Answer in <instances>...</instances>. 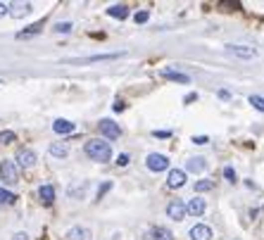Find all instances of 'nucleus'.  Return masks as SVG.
I'll use <instances>...</instances> for the list:
<instances>
[{
	"label": "nucleus",
	"mask_w": 264,
	"mask_h": 240,
	"mask_svg": "<svg viewBox=\"0 0 264 240\" xmlns=\"http://www.w3.org/2000/svg\"><path fill=\"white\" fill-rule=\"evenodd\" d=\"M84 150L95 162H110V157H112V148L107 141H88Z\"/></svg>",
	"instance_id": "nucleus-1"
},
{
	"label": "nucleus",
	"mask_w": 264,
	"mask_h": 240,
	"mask_svg": "<svg viewBox=\"0 0 264 240\" xmlns=\"http://www.w3.org/2000/svg\"><path fill=\"white\" fill-rule=\"evenodd\" d=\"M0 176H2V181L12 186V183H17L19 181V169H17V164L12 162V160H2L0 162Z\"/></svg>",
	"instance_id": "nucleus-2"
},
{
	"label": "nucleus",
	"mask_w": 264,
	"mask_h": 240,
	"mask_svg": "<svg viewBox=\"0 0 264 240\" xmlns=\"http://www.w3.org/2000/svg\"><path fill=\"white\" fill-rule=\"evenodd\" d=\"M98 131L105 136V138H110V141H117L121 136V129L114 124V121H110V119H100V124H98Z\"/></svg>",
	"instance_id": "nucleus-3"
},
{
	"label": "nucleus",
	"mask_w": 264,
	"mask_h": 240,
	"mask_svg": "<svg viewBox=\"0 0 264 240\" xmlns=\"http://www.w3.org/2000/svg\"><path fill=\"white\" fill-rule=\"evenodd\" d=\"M167 217L174 219V221H183V219H186V205H183L181 200L169 202V205H167Z\"/></svg>",
	"instance_id": "nucleus-4"
},
{
	"label": "nucleus",
	"mask_w": 264,
	"mask_h": 240,
	"mask_svg": "<svg viewBox=\"0 0 264 240\" xmlns=\"http://www.w3.org/2000/svg\"><path fill=\"white\" fill-rule=\"evenodd\" d=\"M145 164H148V169H150V171H165L167 166H169V160H167L165 155L153 153V155H148Z\"/></svg>",
	"instance_id": "nucleus-5"
},
{
	"label": "nucleus",
	"mask_w": 264,
	"mask_h": 240,
	"mask_svg": "<svg viewBox=\"0 0 264 240\" xmlns=\"http://www.w3.org/2000/svg\"><path fill=\"white\" fill-rule=\"evenodd\" d=\"M7 12L14 19H22V17H26L31 12V2H12V5H7Z\"/></svg>",
	"instance_id": "nucleus-6"
},
{
	"label": "nucleus",
	"mask_w": 264,
	"mask_h": 240,
	"mask_svg": "<svg viewBox=\"0 0 264 240\" xmlns=\"http://www.w3.org/2000/svg\"><path fill=\"white\" fill-rule=\"evenodd\" d=\"M17 164L24 166V169H31L33 164H36V153H33V150H26V148L19 150V153H17Z\"/></svg>",
	"instance_id": "nucleus-7"
},
{
	"label": "nucleus",
	"mask_w": 264,
	"mask_h": 240,
	"mask_svg": "<svg viewBox=\"0 0 264 240\" xmlns=\"http://www.w3.org/2000/svg\"><path fill=\"white\" fill-rule=\"evenodd\" d=\"M186 214H190V217H202V214H205V200H202V197H193L186 205Z\"/></svg>",
	"instance_id": "nucleus-8"
},
{
	"label": "nucleus",
	"mask_w": 264,
	"mask_h": 240,
	"mask_svg": "<svg viewBox=\"0 0 264 240\" xmlns=\"http://www.w3.org/2000/svg\"><path fill=\"white\" fill-rule=\"evenodd\" d=\"M183 183H186V171L172 169V171H169V178H167V186L169 188H181Z\"/></svg>",
	"instance_id": "nucleus-9"
},
{
	"label": "nucleus",
	"mask_w": 264,
	"mask_h": 240,
	"mask_svg": "<svg viewBox=\"0 0 264 240\" xmlns=\"http://www.w3.org/2000/svg\"><path fill=\"white\" fill-rule=\"evenodd\" d=\"M190 240H212V229L205 224H198L190 229Z\"/></svg>",
	"instance_id": "nucleus-10"
},
{
	"label": "nucleus",
	"mask_w": 264,
	"mask_h": 240,
	"mask_svg": "<svg viewBox=\"0 0 264 240\" xmlns=\"http://www.w3.org/2000/svg\"><path fill=\"white\" fill-rule=\"evenodd\" d=\"M38 197L43 205H53L55 202V188L53 186H41L38 188Z\"/></svg>",
	"instance_id": "nucleus-11"
},
{
	"label": "nucleus",
	"mask_w": 264,
	"mask_h": 240,
	"mask_svg": "<svg viewBox=\"0 0 264 240\" xmlns=\"http://www.w3.org/2000/svg\"><path fill=\"white\" fill-rule=\"evenodd\" d=\"M162 77L169 79V81H176V83H188V81H190L186 74H181V72H176V69H162Z\"/></svg>",
	"instance_id": "nucleus-12"
},
{
	"label": "nucleus",
	"mask_w": 264,
	"mask_h": 240,
	"mask_svg": "<svg viewBox=\"0 0 264 240\" xmlns=\"http://www.w3.org/2000/svg\"><path fill=\"white\" fill-rule=\"evenodd\" d=\"M67 238H69V240H90V231L81 229V226H74V229H69Z\"/></svg>",
	"instance_id": "nucleus-13"
},
{
	"label": "nucleus",
	"mask_w": 264,
	"mask_h": 240,
	"mask_svg": "<svg viewBox=\"0 0 264 240\" xmlns=\"http://www.w3.org/2000/svg\"><path fill=\"white\" fill-rule=\"evenodd\" d=\"M53 131L60 133V136H65V133L74 131V124H72V121H67V119H57L55 124H53Z\"/></svg>",
	"instance_id": "nucleus-14"
},
{
	"label": "nucleus",
	"mask_w": 264,
	"mask_h": 240,
	"mask_svg": "<svg viewBox=\"0 0 264 240\" xmlns=\"http://www.w3.org/2000/svg\"><path fill=\"white\" fill-rule=\"evenodd\" d=\"M226 50L233 55H238V57H255V55H257L255 48H243V45H229Z\"/></svg>",
	"instance_id": "nucleus-15"
},
{
	"label": "nucleus",
	"mask_w": 264,
	"mask_h": 240,
	"mask_svg": "<svg viewBox=\"0 0 264 240\" xmlns=\"http://www.w3.org/2000/svg\"><path fill=\"white\" fill-rule=\"evenodd\" d=\"M107 14L114 17V19H126L129 17V7L126 5H112V7H107Z\"/></svg>",
	"instance_id": "nucleus-16"
},
{
	"label": "nucleus",
	"mask_w": 264,
	"mask_h": 240,
	"mask_svg": "<svg viewBox=\"0 0 264 240\" xmlns=\"http://www.w3.org/2000/svg\"><path fill=\"white\" fill-rule=\"evenodd\" d=\"M205 166H207V162H205L202 157H193V160H188V171L200 174V171H205Z\"/></svg>",
	"instance_id": "nucleus-17"
},
{
	"label": "nucleus",
	"mask_w": 264,
	"mask_h": 240,
	"mask_svg": "<svg viewBox=\"0 0 264 240\" xmlns=\"http://www.w3.org/2000/svg\"><path fill=\"white\" fill-rule=\"evenodd\" d=\"M121 53H112V55H93V57H84L79 60V65H86V62H100V60H117Z\"/></svg>",
	"instance_id": "nucleus-18"
},
{
	"label": "nucleus",
	"mask_w": 264,
	"mask_h": 240,
	"mask_svg": "<svg viewBox=\"0 0 264 240\" xmlns=\"http://www.w3.org/2000/svg\"><path fill=\"white\" fill-rule=\"evenodd\" d=\"M67 153H69V148H67L65 143H53V145H50V155H53V157H60V160H62V157H67Z\"/></svg>",
	"instance_id": "nucleus-19"
},
{
	"label": "nucleus",
	"mask_w": 264,
	"mask_h": 240,
	"mask_svg": "<svg viewBox=\"0 0 264 240\" xmlns=\"http://www.w3.org/2000/svg\"><path fill=\"white\" fill-rule=\"evenodd\" d=\"M41 29H43V22L33 24V26H29V29H24V31L17 33V38H29V36H36V33H41Z\"/></svg>",
	"instance_id": "nucleus-20"
},
{
	"label": "nucleus",
	"mask_w": 264,
	"mask_h": 240,
	"mask_svg": "<svg viewBox=\"0 0 264 240\" xmlns=\"http://www.w3.org/2000/svg\"><path fill=\"white\" fill-rule=\"evenodd\" d=\"M153 240H174V236L165 226H157V229H153Z\"/></svg>",
	"instance_id": "nucleus-21"
},
{
	"label": "nucleus",
	"mask_w": 264,
	"mask_h": 240,
	"mask_svg": "<svg viewBox=\"0 0 264 240\" xmlns=\"http://www.w3.org/2000/svg\"><path fill=\"white\" fill-rule=\"evenodd\" d=\"M14 202H17V195L5 190V188H0V205H14Z\"/></svg>",
	"instance_id": "nucleus-22"
},
{
	"label": "nucleus",
	"mask_w": 264,
	"mask_h": 240,
	"mask_svg": "<svg viewBox=\"0 0 264 240\" xmlns=\"http://www.w3.org/2000/svg\"><path fill=\"white\" fill-rule=\"evenodd\" d=\"M250 105H253L255 109L264 112V98H262V95H250Z\"/></svg>",
	"instance_id": "nucleus-23"
},
{
	"label": "nucleus",
	"mask_w": 264,
	"mask_h": 240,
	"mask_svg": "<svg viewBox=\"0 0 264 240\" xmlns=\"http://www.w3.org/2000/svg\"><path fill=\"white\" fill-rule=\"evenodd\" d=\"M212 188H214L212 181H198L195 183V193H205V190H212Z\"/></svg>",
	"instance_id": "nucleus-24"
},
{
	"label": "nucleus",
	"mask_w": 264,
	"mask_h": 240,
	"mask_svg": "<svg viewBox=\"0 0 264 240\" xmlns=\"http://www.w3.org/2000/svg\"><path fill=\"white\" fill-rule=\"evenodd\" d=\"M14 141V133L12 131H2L0 133V143H2V145H7V143H12Z\"/></svg>",
	"instance_id": "nucleus-25"
},
{
	"label": "nucleus",
	"mask_w": 264,
	"mask_h": 240,
	"mask_svg": "<svg viewBox=\"0 0 264 240\" xmlns=\"http://www.w3.org/2000/svg\"><path fill=\"white\" fill-rule=\"evenodd\" d=\"M55 31L57 33H69V31H72V24H69V22H60L55 26Z\"/></svg>",
	"instance_id": "nucleus-26"
},
{
	"label": "nucleus",
	"mask_w": 264,
	"mask_h": 240,
	"mask_svg": "<svg viewBox=\"0 0 264 240\" xmlns=\"http://www.w3.org/2000/svg\"><path fill=\"white\" fill-rule=\"evenodd\" d=\"M224 176H226V181H231V183H236V171H233L231 166H226V169H224Z\"/></svg>",
	"instance_id": "nucleus-27"
},
{
	"label": "nucleus",
	"mask_w": 264,
	"mask_h": 240,
	"mask_svg": "<svg viewBox=\"0 0 264 240\" xmlns=\"http://www.w3.org/2000/svg\"><path fill=\"white\" fill-rule=\"evenodd\" d=\"M148 17H150L148 12H136V17H133V19H136V24H143V22H148Z\"/></svg>",
	"instance_id": "nucleus-28"
},
{
	"label": "nucleus",
	"mask_w": 264,
	"mask_h": 240,
	"mask_svg": "<svg viewBox=\"0 0 264 240\" xmlns=\"http://www.w3.org/2000/svg\"><path fill=\"white\" fill-rule=\"evenodd\" d=\"M117 164H119V166H126V164H129V155H119Z\"/></svg>",
	"instance_id": "nucleus-29"
},
{
	"label": "nucleus",
	"mask_w": 264,
	"mask_h": 240,
	"mask_svg": "<svg viewBox=\"0 0 264 240\" xmlns=\"http://www.w3.org/2000/svg\"><path fill=\"white\" fill-rule=\"evenodd\" d=\"M207 141H209L207 136H195V138H193V143H198V145H205Z\"/></svg>",
	"instance_id": "nucleus-30"
},
{
	"label": "nucleus",
	"mask_w": 264,
	"mask_h": 240,
	"mask_svg": "<svg viewBox=\"0 0 264 240\" xmlns=\"http://www.w3.org/2000/svg\"><path fill=\"white\" fill-rule=\"evenodd\" d=\"M110 188H112V183H105V186H102V188L98 190V197H102L105 193H107V190H110Z\"/></svg>",
	"instance_id": "nucleus-31"
},
{
	"label": "nucleus",
	"mask_w": 264,
	"mask_h": 240,
	"mask_svg": "<svg viewBox=\"0 0 264 240\" xmlns=\"http://www.w3.org/2000/svg\"><path fill=\"white\" fill-rule=\"evenodd\" d=\"M7 14V5L5 2H0V17H5Z\"/></svg>",
	"instance_id": "nucleus-32"
},
{
	"label": "nucleus",
	"mask_w": 264,
	"mask_h": 240,
	"mask_svg": "<svg viewBox=\"0 0 264 240\" xmlns=\"http://www.w3.org/2000/svg\"><path fill=\"white\" fill-rule=\"evenodd\" d=\"M121 109H124V102H119V100H117V102H114V112H121Z\"/></svg>",
	"instance_id": "nucleus-33"
},
{
	"label": "nucleus",
	"mask_w": 264,
	"mask_h": 240,
	"mask_svg": "<svg viewBox=\"0 0 264 240\" xmlns=\"http://www.w3.org/2000/svg\"><path fill=\"white\" fill-rule=\"evenodd\" d=\"M155 136H160V138H167V136H169V131H155Z\"/></svg>",
	"instance_id": "nucleus-34"
}]
</instances>
